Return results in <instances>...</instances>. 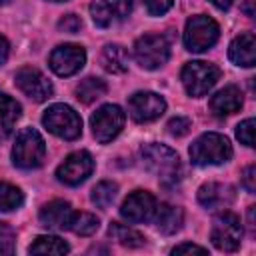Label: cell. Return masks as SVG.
Returning <instances> with one entry per match:
<instances>
[{"label": "cell", "instance_id": "6da1fadb", "mask_svg": "<svg viewBox=\"0 0 256 256\" xmlns=\"http://www.w3.org/2000/svg\"><path fill=\"white\" fill-rule=\"evenodd\" d=\"M142 160H144V166L150 172H154L164 186L178 182L180 158L172 148H168L164 144H156V142L146 144L142 148Z\"/></svg>", "mask_w": 256, "mask_h": 256}, {"label": "cell", "instance_id": "7a4b0ae2", "mask_svg": "<svg viewBox=\"0 0 256 256\" xmlns=\"http://www.w3.org/2000/svg\"><path fill=\"white\" fill-rule=\"evenodd\" d=\"M190 158L196 166L224 164L232 158V144L226 136L216 132H206L194 140L190 146Z\"/></svg>", "mask_w": 256, "mask_h": 256}, {"label": "cell", "instance_id": "3957f363", "mask_svg": "<svg viewBox=\"0 0 256 256\" xmlns=\"http://www.w3.org/2000/svg\"><path fill=\"white\" fill-rule=\"evenodd\" d=\"M46 158V144L40 132L34 128H24L18 132L14 148H12V160L18 168L32 170L38 168Z\"/></svg>", "mask_w": 256, "mask_h": 256}, {"label": "cell", "instance_id": "277c9868", "mask_svg": "<svg viewBox=\"0 0 256 256\" xmlns=\"http://www.w3.org/2000/svg\"><path fill=\"white\" fill-rule=\"evenodd\" d=\"M42 124L58 138L64 140H74L80 136L82 132V120L76 114L74 108H70L68 104H52L44 116H42Z\"/></svg>", "mask_w": 256, "mask_h": 256}, {"label": "cell", "instance_id": "5b68a950", "mask_svg": "<svg viewBox=\"0 0 256 256\" xmlns=\"http://www.w3.org/2000/svg\"><path fill=\"white\" fill-rule=\"evenodd\" d=\"M220 36L218 24L210 16H192L184 28V46L190 52H204L216 44Z\"/></svg>", "mask_w": 256, "mask_h": 256}, {"label": "cell", "instance_id": "8992f818", "mask_svg": "<svg viewBox=\"0 0 256 256\" xmlns=\"http://www.w3.org/2000/svg\"><path fill=\"white\" fill-rule=\"evenodd\" d=\"M220 78V70L212 62L194 60L182 68V84L190 96H204Z\"/></svg>", "mask_w": 256, "mask_h": 256}, {"label": "cell", "instance_id": "52a82bcc", "mask_svg": "<svg viewBox=\"0 0 256 256\" xmlns=\"http://www.w3.org/2000/svg\"><path fill=\"white\" fill-rule=\"evenodd\" d=\"M134 58L146 70L164 66L170 58V44L160 34H144L134 44Z\"/></svg>", "mask_w": 256, "mask_h": 256}, {"label": "cell", "instance_id": "ba28073f", "mask_svg": "<svg viewBox=\"0 0 256 256\" xmlns=\"http://www.w3.org/2000/svg\"><path fill=\"white\" fill-rule=\"evenodd\" d=\"M242 234H244L242 232V222L234 212L224 210L212 222L210 238H212V244L218 250H224V252L238 250V246L242 242Z\"/></svg>", "mask_w": 256, "mask_h": 256}, {"label": "cell", "instance_id": "9c48e42d", "mask_svg": "<svg viewBox=\"0 0 256 256\" xmlns=\"http://www.w3.org/2000/svg\"><path fill=\"white\" fill-rule=\"evenodd\" d=\"M124 120H126V116H124L120 106H116V104L100 106L90 118V126H92L94 138L100 144H106V142L114 140L120 134L122 126H124Z\"/></svg>", "mask_w": 256, "mask_h": 256}, {"label": "cell", "instance_id": "30bf717a", "mask_svg": "<svg viewBox=\"0 0 256 256\" xmlns=\"http://www.w3.org/2000/svg\"><path fill=\"white\" fill-rule=\"evenodd\" d=\"M166 110V102L156 92H136L128 100V112L136 122H152Z\"/></svg>", "mask_w": 256, "mask_h": 256}, {"label": "cell", "instance_id": "8fae6325", "mask_svg": "<svg viewBox=\"0 0 256 256\" xmlns=\"http://www.w3.org/2000/svg\"><path fill=\"white\" fill-rule=\"evenodd\" d=\"M94 170V160L86 150L74 152L70 154L56 170V176L60 182L68 184V186H76L80 182H84Z\"/></svg>", "mask_w": 256, "mask_h": 256}, {"label": "cell", "instance_id": "7c38bea8", "mask_svg": "<svg viewBox=\"0 0 256 256\" xmlns=\"http://www.w3.org/2000/svg\"><path fill=\"white\" fill-rule=\"evenodd\" d=\"M86 62V52L78 44H62L52 50L50 54V68L58 76H72L76 74Z\"/></svg>", "mask_w": 256, "mask_h": 256}, {"label": "cell", "instance_id": "4fadbf2b", "mask_svg": "<svg viewBox=\"0 0 256 256\" xmlns=\"http://www.w3.org/2000/svg\"><path fill=\"white\" fill-rule=\"evenodd\" d=\"M14 82L16 86L32 100L36 102H44L52 96V84L50 80L36 68H30V66H24L16 72L14 76Z\"/></svg>", "mask_w": 256, "mask_h": 256}, {"label": "cell", "instance_id": "5bb4252c", "mask_svg": "<svg viewBox=\"0 0 256 256\" xmlns=\"http://www.w3.org/2000/svg\"><path fill=\"white\" fill-rule=\"evenodd\" d=\"M154 210H156L154 196L146 190H136L122 202L120 214L128 222H146L154 216Z\"/></svg>", "mask_w": 256, "mask_h": 256}, {"label": "cell", "instance_id": "9a60e30c", "mask_svg": "<svg viewBox=\"0 0 256 256\" xmlns=\"http://www.w3.org/2000/svg\"><path fill=\"white\" fill-rule=\"evenodd\" d=\"M232 200H234V188L230 184L208 182L198 188V202L208 210L226 208L232 204Z\"/></svg>", "mask_w": 256, "mask_h": 256}, {"label": "cell", "instance_id": "2e32d148", "mask_svg": "<svg viewBox=\"0 0 256 256\" xmlns=\"http://www.w3.org/2000/svg\"><path fill=\"white\" fill-rule=\"evenodd\" d=\"M74 216L72 206L66 200H52L48 204L42 206L40 210V222L46 228L52 230H64L70 226V220Z\"/></svg>", "mask_w": 256, "mask_h": 256}, {"label": "cell", "instance_id": "e0dca14e", "mask_svg": "<svg viewBox=\"0 0 256 256\" xmlns=\"http://www.w3.org/2000/svg\"><path fill=\"white\" fill-rule=\"evenodd\" d=\"M228 56L238 66H246V68L254 66L256 64V38H254V34L252 32H244V34L236 36L230 42Z\"/></svg>", "mask_w": 256, "mask_h": 256}, {"label": "cell", "instance_id": "ac0fdd59", "mask_svg": "<svg viewBox=\"0 0 256 256\" xmlns=\"http://www.w3.org/2000/svg\"><path fill=\"white\" fill-rule=\"evenodd\" d=\"M242 108V92L236 86H226L210 98V110L216 116H230Z\"/></svg>", "mask_w": 256, "mask_h": 256}, {"label": "cell", "instance_id": "d6986e66", "mask_svg": "<svg viewBox=\"0 0 256 256\" xmlns=\"http://www.w3.org/2000/svg\"><path fill=\"white\" fill-rule=\"evenodd\" d=\"M154 222H156V228L162 232V234H174L182 228V222H184V212L178 208V206H172V204H160L156 206L154 210Z\"/></svg>", "mask_w": 256, "mask_h": 256}, {"label": "cell", "instance_id": "ffe728a7", "mask_svg": "<svg viewBox=\"0 0 256 256\" xmlns=\"http://www.w3.org/2000/svg\"><path fill=\"white\" fill-rule=\"evenodd\" d=\"M128 60H130V56H128L126 48L120 46V44H108V46H104V50L100 54V64L110 74L126 72L128 70Z\"/></svg>", "mask_w": 256, "mask_h": 256}, {"label": "cell", "instance_id": "44dd1931", "mask_svg": "<svg viewBox=\"0 0 256 256\" xmlns=\"http://www.w3.org/2000/svg\"><path fill=\"white\" fill-rule=\"evenodd\" d=\"M20 118V104L8 94L0 92V136H8Z\"/></svg>", "mask_w": 256, "mask_h": 256}, {"label": "cell", "instance_id": "7402d4cb", "mask_svg": "<svg viewBox=\"0 0 256 256\" xmlns=\"http://www.w3.org/2000/svg\"><path fill=\"white\" fill-rule=\"evenodd\" d=\"M106 94V82L100 80V78H94V76H88L84 78L78 86H76V98L84 104H90L98 98H102Z\"/></svg>", "mask_w": 256, "mask_h": 256}, {"label": "cell", "instance_id": "603a6c76", "mask_svg": "<svg viewBox=\"0 0 256 256\" xmlns=\"http://www.w3.org/2000/svg\"><path fill=\"white\" fill-rule=\"evenodd\" d=\"M28 252L30 254H68L70 246L58 236H38L30 244Z\"/></svg>", "mask_w": 256, "mask_h": 256}, {"label": "cell", "instance_id": "cb8c5ba5", "mask_svg": "<svg viewBox=\"0 0 256 256\" xmlns=\"http://www.w3.org/2000/svg\"><path fill=\"white\" fill-rule=\"evenodd\" d=\"M108 234L112 240L120 242L122 246H128V248H138L144 244V236L140 232H136L134 228H128L120 222H112L110 228H108Z\"/></svg>", "mask_w": 256, "mask_h": 256}, {"label": "cell", "instance_id": "d4e9b609", "mask_svg": "<svg viewBox=\"0 0 256 256\" xmlns=\"http://www.w3.org/2000/svg\"><path fill=\"white\" fill-rule=\"evenodd\" d=\"M100 228V220L90 212H74L68 230H72L78 236H90Z\"/></svg>", "mask_w": 256, "mask_h": 256}, {"label": "cell", "instance_id": "484cf974", "mask_svg": "<svg viewBox=\"0 0 256 256\" xmlns=\"http://www.w3.org/2000/svg\"><path fill=\"white\" fill-rule=\"evenodd\" d=\"M24 202V194L20 192V188L8 184V182H0V212H10L20 208Z\"/></svg>", "mask_w": 256, "mask_h": 256}, {"label": "cell", "instance_id": "4316f807", "mask_svg": "<svg viewBox=\"0 0 256 256\" xmlns=\"http://www.w3.org/2000/svg\"><path fill=\"white\" fill-rule=\"evenodd\" d=\"M116 192H118V186H116L114 182L102 180V182H98V184L94 186L90 198H92V202H94L98 208H108V206L114 202Z\"/></svg>", "mask_w": 256, "mask_h": 256}, {"label": "cell", "instance_id": "83f0119b", "mask_svg": "<svg viewBox=\"0 0 256 256\" xmlns=\"http://www.w3.org/2000/svg\"><path fill=\"white\" fill-rule=\"evenodd\" d=\"M90 14H92L94 24L100 26V28H108L112 24L114 16H116L114 10H112V6L108 4V0H94L90 4Z\"/></svg>", "mask_w": 256, "mask_h": 256}, {"label": "cell", "instance_id": "f1b7e54d", "mask_svg": "<svg viewBox=\"0 0 256 256\" xmlns=\"http://www.w3.org/2000/svg\"><path fill=\"white\" fill-rule=\"evenodd\" d=\"M254 126H256L254 118H246L244 122L238 124L236 136H238V140H240L244 146H254Z\"/></svg>", "mask_w": 256, "mask_h": 256}, {"label": "cell", "instance_id": "f546056e", "mask_svg": "<svg viewBox=\"0 0 256 256\" xmlns=\"http://www.w3.org/2000/svg\"><path fill=\"white\" fill-rule=\"evenodd\" d=\"M16 248V234L10 226L0 224V254H12Z\"/></svg>", "mask_w": 256, "mask_h": 256}, {"label": "cell", "instance_id": "4dcf8cb0", "mask_svg": "<svg viewBox=\"0 0 256 256\" xmlns=\"http://www.w3.org/2000/svg\"><path fill=\"white\" fill-rule=\"evenodd\" d=\"M168 132L172 134V136H184V134H188V130L192 128V122L188 120V118H184V116H176V118H172L170 122H168Z\"/></svg>", "mask_w": 256, "mask_h": 256}, {"label": "cell", "instance_id": "1f68e13d", "mask_svg": "<svg viewBox=\"0 0 256 256\" xmlns=\"http://www.w3.org/2000/svg\"><path fill=\"white\" fill-rule=\"evenodd\" d=\"M174 0H144V6L150 16H160L172 8Z\"/></svg>", "mask_w": 256, "mask_h": 256}, {"label": "cell", "instance_id": "d6a6232c", "mask_svg": "<svg viewBox=\"0 0 256 256\" xmlns=\"http://www.w3.org/2000/svg\"><path fill=\"white\" fill-rule=\"evenodd\" d=\"M58 28L62 32H68V34H76L80 28H82V20L76 16V14H66L60 22H58Z\"/></svg>", "mask_w": 256, "mask_h": 256}, {"label": "cell", "instance_id": "836d02e7", "mask_svg": "<svg viewBox=\"0 0 256 256\" xmlns=\"http://www.w3.org/2000/svg\"><path fill=\"white\" fill-rule=\"evenodd\" d=\"M108 4L112 6V10H114V14L118 18H126L132 12L134 0H108Z\"/></svg>", "mask_w": 256, "mask_h": 256}, {"label": "cell", "instance_id": "e575fe53", "mask_svg": "<svg viewBox=\"0 0 256 256\" xmlns=\"http://www.w3.org/2000/svg\"><path fill=\"white\" fill-rule=\"evenodd\" d=\"M242 186L250 194H254V190H256V166L244 168V172H242Z\"/></svg>", "mask_w": 256, "mask_h": 256}, {"label": "cell", "instance_id": "d590c367", "mask_svg": "<svg viewBox=\"0 0 256 256\" xmlns=\"http://www.w3.org/2000/svg\"><path fill=\"white\" fill-rule=\"evenodd\" d=\"M192 252H196V254H206V248H202V246H198V244H180V246H176L174 250H172V254H192Z\"/></svg>", "mask_w": 256, "mask_h": 256}, {"label": "cell", "instance_id": "8d00e7d4", "mask_svg": "<svg viewBox=\"0 0 256 256\" xmlns=\"http://www.w3.org/2000/svg\"><path fill=\"white\" fill-rule=\"evenodd\" d=\"M8 52H10V46H8L6 38H4V36H0V64H4V62H6Z\"/></svg>", "mask_w": 256, "mask_h": 256}, {"label": "cell", "instance_id": "74e56055", "mask_svg": "<svg viewBox=\"0 0 256 256\" xmlns=\"http://www.w3.org/2000/svg\"><path fill=\"white\" fill-rule=\"evenodd\" d=\"M210 2H212L216 8H220V10H228L234 0H210Z\"/></svg>", "mask_w": 256, "mask_h": 256}, {"label": "cell", "instance_id": "f35d334b", "mask_svg": "<svg viewBox=\"0 0 256 256\" xmlns=\"http://www.w3.org/2000/svg\"><path fill=\"white\" fill-rule=\"evenodd\" d=\"M252 4H254V0H246V4H244V10H246V14H248V16H252V14H254Z\"/></svg>", "mask_w": 256, "mask_h": 256}, {"label": "cell", "instance_id": "ab89813d", "mask_svg": "<svg viewBox=\"0 0 256 256\" xmlns=\"http://www.w3.org/2000/svg\"><path fill=\"white\" fill-rule=\"evenodd\" d=\"M8 2H10V0H0V6H2V4H8Z\"/></svg>", "mask_w": 256, "mask_h": 256}, {"label": "cell", "instance_id": "60d3db41", "mask_svg": "<svg viewBox=\"0 0 256 256\" xmlns=\"http://www.w3.org/2000/svg\"><path fill=\"white\" fill-rule=\"evenodd\" d=\"M52 2H62V0H52Z\"/></svg>", "mask_w": 256, "mask_h": 256}]
</instances>
